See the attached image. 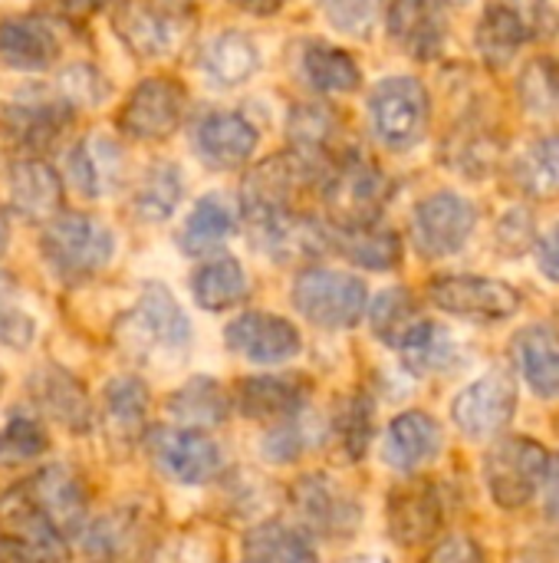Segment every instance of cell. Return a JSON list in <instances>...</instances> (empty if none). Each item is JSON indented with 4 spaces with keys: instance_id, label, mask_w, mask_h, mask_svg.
Wrapping results in <instances>:
<instances>
[{
    "instance_id": "cell-18",
    "label": "cell",
    "mask_w": 559,
    "mask_h": 563,
    "mask_svg": "<svg viewBox=\"0 0 559 563\" xmlns=\"http://www.w3.org/2000/svg\"><path fill=\"white\" fill-rule=\"evenodd\" d=\"M385 26L402 53L415 59H435L448 40L445 0H392L385 10Z\"/></svg>"
},
{
    "instance_id": "cell-41",
    "label": "cell",
    "mask_w": 559,
    "mask_h": 563,
    "mask_svg": "<svg viewBox=\"0 0 559 563\" xmlns=\"http://www.w3.org/2000/svg\"><path fill=\"white\" fill-rule=\"evenodd\" d=\"M372 426H376V406L366 393H353L333 419V432L339 439V449L349 462H362L372 442Z\"/></svg>"
},
{
    "instance_id": "cell-25",
    "label": "cell",
    "mask_w": 559,
    "mask_h": 563,
    "mask_svg": "<svg viewBox=\"0 0 559 563\" xmlns=\"http://www.w3.org/2000/svg\"><path fill=\"white\" fill-rule=\"evenodd\" d=\"M329 251L366 271H392L402 261V238L379 221L369 224H326Z\"/></svg>"
},
{
    "instance_id": "cell-15",
    "label": "cell",
    "mask_w": 559,
    "mask_h": 563,
    "mask_svg": "<svg viewBox=\"0 0 559 563\" xmlns=\"http://www.w3.org/2000/svg\"><path fill=\"white\" fill-rule=\"evenodd\" d=\"M224 343L234 356H244L257 366H280L303 350V336L287 317L260 310L234 317L224 330Z\"/></svg>"
},
{
    "instance_id": "cell-22",
    "label": "cell",
    "mask_w": 559,
    "mask_h": 563,
    "mask_svg": "<svg viewBox=\"0 0 559 563\" xmlns=\"http://www.w3.org/2000/svg\"><path fill=\"white\" fill-rule=\"evenodd\" d=\"M72 115H76L72 106L63 102L59 96L16 99V102H7L0 112L10 139L26 152H46L49 145H56L63 132L72 125Z\"/></svg>"
},
{
    "instance_id": "cell-4",
    "label": "cell",
    "mask_w": 559,
    "mask_h": 563,
    "mask_svg": "<svg viewBox=\"0 0 559 563\" xmlns=\"http://www.w3.org/2000/svg\"><path fill=\"white\" fill-rule=\"evenodd\" d=\"M290 300L300 317L323 330H353L369 307V287L346 271L306 267L297 274Z\"/></svg>"
},
{
    "instance_id": "cell-42",
    "label": "cell",
    "mask_w": 559,
    "mask_h": 563,
    "mask_svg": "<svg viewBox=\"0 0 559 563\" xmlns=\"http://www.w3.org/2000/svg\"><path fill=\"white\" fill-rule=\"evenodd\" d=\"M46 452H49V435L36 416H13L0 429V468L36 462Z\"/></svg>"
},
{
    "instance_id": "cell-21",
    "label": "cell",
    "mask_w": 559,
    "mask_h": 563,
    "mask_svg": "<svg viewBox=\"0 0 559 563\" xmlns=\"http://www.w3.org/2000/svg\"><path fill=\"white\" fill-rule=\"evenodd\" d=\"M66 172L82 198H105L125 181V152L112 135L89 132L72 145Z\"/></svg>"
},
{
    "instance_id": "cell-35",
    "label": "cell",
    "mask_w": 559,
    "mask_h": 563,
    "mask_svg": "<svg viewBox=\"0 0 559 563\" xmlns=\"http://www.w3.org/2000/svg\"><path fill=\"white\" fill-rule=\"evenodd\" d=\"M181 195H185V175L175 162H155L135 195H132V214L145 224H158V221H168L175 214V208L181 205Z\"/></svg>"
},
{
    "instance_id": "cell-11",
    "label": "cell",
    "mask_w": 559,
    "mask_h": 563,
    "mask_svg": "<svg viewBox=\"0 0 559 563\" xmlns=\"http://www.w3.org/2000/svg\"><path fill=\"white\" fill-rule=\"evenodd\" d=\"M188 109V89L171 79V76H148L142 79L122 112H119V129L128 139H142V142H155V139H168Z\"/></svg>"
},
{
    "instance_id": "cell-51",
    "label": "cell",
    "mask_w": 559,
    "mask_h": 563,
    "mask_svg": "<svg viewBox=\"0 0 559 563\" xmlns=\"http://www.w3.org/2000/svg\"><path fill=\"white\" fill-rule=\"evenodd\" d=\"M231 3L244 13H254V16H273L277 10H283L287 0H231Z\"/></svg>"
},
{
    "instance_id": "cell-50",
    "label": "cell",
    "mask_w": 559,
    "mask_h": 563,
    "mask_svg": "<svg viewBox=\"0 0 559 563\" xmlns=\"http://www.w3.org/2000/svg\"><path fill=\"white\" fill-rule=\"evenodd\" d=\"M102 7H105V0H59V10L72 20H86Z\"/></svg>"
},
{
    "instance_id": "cell-26",
    "label": "cell",
    "mask_w": 559,
    "mask_h": 563,
    "mask_svg": "<svg viewBox=\"0 0 559 563\" xmlns=\"http://www.w3.org/2000/svg\"><path fill=\"white\" fill-rule=\"evenodd\" d=\"M10 205L26 221H53L63 211V181L43 158H23L10 168Z\"/></svg>"
},
{
    "instance_id": "cell-52",
    "label": "cell",
    "mask_w": 559,
    "mask_h": 563,
    "mask_svg": "<svg viewBox=\"0 0 559 563\" xmlns=\"http://www.w3.org/2000/svg\"><path fill=\"white\" fill-rule=\"evenodd\" d=\"M7 247V218H3V211H0V251Z\"/></svg>"
},
{
    "instance_id": "cell-33",
    "label": "cell",
    "mask_w": 559,
    "mask_h": 563,
    "mask_svg": "<svg viewBox=\"0 0 559 563\" xmlns=\"http://www.w3.org/2000/svg\"><path fill=\"white\" fill-rule=\"evenodd\" d=\"M474 40H478V53L484 56V63L491 69H504L517 56V49L530 40V30L514 7L494 3L484 10Z\"/></svg>"
},
{
    "instance_id": "cell-38",
    "label": "cell",
    "mask_w": 559,
    "mask_h": 563,
    "mask_svg": "<svg viewBox=\"0 0 559 563\" xmlns=\"http://www.w3.org/2000/svg\"><path fill=\"white\" fill-rule=\"evenodd\" d=\"M300 69H303V79H306L313 89L333 92V96L359 89V79H362L359 63H356L346 49L329 46V43H310L306 53H303Z\"/></svg>"
},
{
    "instance_id": "cell-7",
    "label": "cell",
    "mask_w": 559,
    "mask_h": 563,
    "mask_svg": "<svg viewBox=\"0 0 559 563\" xmlns=\"http://www.w3.org/2000/svg\"><path fill=\"white\" fill-rule=\"evenodd\" d=\"M290 508L310 534L326 541H343L362 525L359 498L326 472L300 475L290 485Z\"/></svg>"
},
{
    "instance_id": "cell-30",
    "label": "cell",
    "mask_w": 559,
    "mask_h": 563,
    "mask_svg": "<svg viewBox=\"0 0 559 563\" xmlns=\"http://www.w3.org/2000/svg\"><path fill=\"white\" fill-rule=\"evenodd\" d=\"M168 412L185 429H214L231 416V396L211 376H194L168 396Z\"/></svg>"
},
{
    "instance_id": "cell-10",
    "label": "cell",
    "mask_w": 559,
    "mask_h": 563,
    "mask_svg": "<svg viewBox=\"0 0 559 563\" xmlns=\"http://www.w3.org/2000/svg\"><path fill=\"white\" fill-rule=\"evenodd\" d=\"M145 449L158 472L181 485H208L221 472V445L201 429L158 426L145 435Z\"/></svg>"
},
{
    "instance_id": "cell-6",
    "label": "cell",
    "mask_w": 559,
    "mask_h": 563,
    "mask_svg": "<svg viewBox=\"0 0 559 563\" xmlns=\"http://www.w3.org/2000/svg\"><path fill=\"white\" fill-rule=\"evenodd\" d=\"M432 119L428 89L415 76H389L369 96V122L376 139L392 152L415 148Z\"/></svg>"
},
{
    "instance_id": "cell-32",
    "label": "cell",
    "mask_w": 559,
    "mask_h": 563,
    "mask_svg": "<svg viewBox=\"0 0 559 563\" xmlns=\"http://www.w3.org/2000/svg\"><path fill=\"white\" fill-rule=\"evenodd\" d=\"M191 297L201 310H231L247 300V271L234 257H211L194 271Z\"/></svg>"
},
{
    "instance_id": "cell-2",
    "label": "cell",
    "mask_w": 559,
    "mask_h": 563,
    "mask_svg": "<svg viewBox=\"0 0 559 563\" xmlns=\"http://www.w3.org/2000/svg\"><path fill=\"white\" fill-rule=\"evenodd\" d=\"M43 257L49 271L66 284H82L99 274L115 254V234L92 214H56L43 228Z\"/></svg>"
},
{
    "instance_id": "cell-44",
    "label": "cell",
    "mask_w": 559,
    "mask_h": 563,
    "mask_svg": "<svg viewBox=\"0 0 559 563\" xmlns=\"http://www.w3.org/2000/svg\"><path fill=\"white\" fill-rule=\"evenodd\" d=\"M320 7L326 20L349 36H369L382 13V0H320Z\"/></svg>"
},
{
    "instance_id": "cell-46",
    "label": "cell",
    "mask_w": 559,
    "mask_h": 563,
    "mask_svg": "<svg viewBox=\"0 0 559 563\" xmlns=\"http://www.w3.org/2000/svg\"><path fill=\"white\" fill-rule=\"evenodd\" d=\"M303 449H306V435H303V429L297 426V419L280 422V426H277L273 432H267L264 442H260V455H264L267 462H273V465H290V462H297V459L303 455Z\"/></svg>"
},
{
    "instance_id": "cell-49",
    "label": "cell",
    "mask_w": 559,
    "mask_h": 563,
    "mask_svg": "<svg viewBox=\"0 0 559 563\" xmlns=\"http://www.w3.org/2000/svg\"><path fill=\"white\" fill-rule=\"evenodd\" d=\"M544 505H547V518L559 525V459L550 462L547 478H544Z\"/></svg>"
},
{
    "instance_id": "cell-19",
    "label": "cell",
    "mask_w": 559,
    "mask_h": 563,
    "mask_svg": "<svg viewBox=\"0 0 559 563\" xmlns=\"http://www.w3.org/2000/svg\"><path fill=\"white\" fill-rule=\"evenodd\" d=\"M385 521H389L392 541L402 548H418V544L435 541L445 521V505H441L438 488L432 482H412V485L395 488L389 495Z\"/></svg>"
},
{
    "instance_id": "cell-14",
    "label": "cell",
    "mask_w": 559,
    "mask_h": 563,
    "mask_svg": "<svg viewBox=\"0 0 559 563\" xmlns=\"http://www.w3.org/2000/svg\"><path fill=\"white\" fill-rule=\"evenodd\" d=\"M428 297L438 310L465 317V320H507L521 310V294L494 277H474V274H448L435 277L428 284Z\"/></svg>"
},
{
    "instance_id": "cell-24",
    "label": "cell",
    "mask_w": 559,
    "mask_h": 563,
    "mask_svg": "<svg viewBox=\"0 0 559 563\" xmlns=\"http://www.w3.org/2000/svg\"><path fill=\"white\" fill-rule=\"evenodd\" d=\"M438 452H441V426L428 412L409 409L389 422L382 455L395 472L412 475V472L425 468L428 462H435Z\"/></svg>"
},
{
    "instance_id": "cell-13",
    "label": "cell",
    "mask_w": 559,
    "mask_h": 563,
    "mask_svg": "<svg viewBox=\"0 0 559 563\" xmlns=\"http://www.w3.org/2000/svg\"><path fill=\"white\" fill-rule=\"evenodd\" d=\"M478 224V211L468 198L455 191H435L418 201L412 214V241L425 257H451L458 254Z\"/></svg>"
},
{
    "instance_id": "cell-36",
    "label": "cell",
    "mask_w": 559,
    "mask_h": 563,
    "mask_svg": "<svg viewBox=\"0 0 559 563\" xmlns=\"http://www.w3.org/2000/svg\"><path fill=\"white\" fill-rule=\"evenodd\" d=\"M366 310H369L372 333H376L385 346H392V350H402V346L415 336V330L425 323V317H422V310H418V300H415L405 287H389V290H382V294L372 300V307H366Z\"/></svg>"
},
{
    "instance_id": "cell-9",
    "label": "cell",
    "mask_w": 559,
    "mask_h": 563,
    "mask_svg": "<svg viewBox=\"0 0 559 563\" xmlns=\"http://www.w3.org/2000/svg\"><path fill=\"white\" fill-rule=\"evenodd\" d=\"M389 198V178L362 162V158H343L329 175L323 178V201L329 208L333 224H369L379 218V208Z\"/></svg>"
},
{
    "instance_id": "cell-28",
    "label": "cell",
    "mask_w": 559,
    "mask_h": 563,
    "mask_svg": "<svg viewBox=\"0 0 559 563\" xmlns=\"http://www.w3.org/2000/svg\"><path fill=\"white\" fill-rule=\"evenodd\" d=\"M514 360L524 376V383L540 399L559 396V333L554 327H524L514 336Z\"/></svg>"
},
{
    "instance_id": "cell-39",
    "label": "cell",
    "mask_w": 559,
    "mask_h": 563,
    "mask_svg": "<svg viewBox=\"0 0 559 563\" xmlns=\"http://www.w3.org/2000/svg\"><path fill=\"white\" fill-rule=\"evenodd\" d=\"M514 178L530 198H557L559 195V135H544L514 165Z\"/></svg>"
},
{
    "instance_id": "cell-23",
    "label": "cell",
    "mask_w": 559,
    "mask_h": 563,
    "mask_svg": "<svg viewBox=\"0 0 559 563\" xmlns=\"http://www.w3.org/2000/svg\"><path fill=\"white\" fill-rule=\"evenodd\" d=\"M30 399L49 419H56L69 432H86L92 426V406L86 386L63 366H40L26 379Z\"/></svg>"
},
{
    "instance_id": "cell-16",
    "label": "cell",
    "mask_w": 559,
    "mask_h": 563,
    "mask_svg": "<svg viewBox=\"0 0 559 563\" xmlns=\"http://www.w3.org/2000/svg\"><path fill=\"white\" fill-rule=\"evenodd\" d=\"M20 495L40 511L46 515L63 538H76L86 528V511H89V495L86 485L66 468V465H46L40 468L23 488Z\"/></svg>"
},
{
    "instance_id": "cell-27",
    "label": "cell",
    "mask_w": 559,
    "mask_h": 563,
    "mask_svg": "<svg viewBox=\"0 0 559 563\" xmlns=\"http://www.w3.org/2000/svg\"><path fill=\"white\" fill-rule=\"evenodd\" d=\"M59 40L46 20L36 16H10L0 20V63L23 73H40L56 63Z\"/></svg>"
},
{
    "instance_id": "cell-40",
    "label": "cell",
    "mask_w": 559,
    "mask_h": 563,
    "mask_svg": "<svg viewBox=\"0 0 559 563\" xmlns=\"http://www.w3.org/2000/svg\"><path fill=\"white\" fill-rule=\"evenodd\" d=\"M517 99L524 112L537 119L559 115V63L550 56H537L524 66L517 79Z\"/></svg>"
},
{
    "instance_id": "cell-54",
    "label": "cell",
    "mask_w": 559,
    "mask_h": 563,
    "mask_svg": "<svg viewBox=\"0 0 559 563\" xmlns=\"http://www.w3.org/2000/svg\"><path fill=\"white\" fill-rule=\"evenodd\" d=\"M0 393H3V369H0Z\"/></svg>"
},
{
    "instance_id": "cell-53",
    "label": "cell",
    "mask_w": 559,
    "mask_h": 563,
    "mask_svg": "<svg viewBox=\"0 0 559 563\" xmlns=\"http://www.w3.org/2000/svg\"><path fill=\"white\" fill-rule=\"evenodd\" d=\"M517 3H521V7H540L544 0H517Z\"/></svg>"
},
{
    "instance_id": "cell-3",
    "label": "cell",
    "mask_w": 559,
    "mask_h": 563,
    "mask_svg": "<svg viewBox=\"0 0 559 563\" xmlns=\"http://www.w3.org/2000/svg\"><path fill=\"white\" fill-rule=\"evenodd\" d=\"M191 0H119L112 10V26L119 40L145 59L171 56L191 33Z\"/></svg>"
},
{
    "instance_id": "cell-5",
    "label": "cell",
    "mask_w": 559,
    "mask_h": 563,
    "mask_svg": "<svg viewBox=\"0 0 559 563\" xmlns=\"http://www.w3.org/2000/svg\"><path fill=\"white\" fill-rule=\"evenodd\" d=\"M547 468H550V452L540 442L527 435H507L494 442L491 452L484 455V485L497 508L521 511L540 495Z\"/></svg>"
},
{
    "instance_id": "cell-17",
    "label": "cell",
    "mask_w": 559,
    "mask_h": 563,
    "mask_svg": "<svg viewBox=\"0 0 559 563\" xmlns=\"http://www.w3.org/2000/svg\"><path fill=\"white\" fill-rule=\"evenodd\" d=\"M313 396L306 376H247L234 389V406L244 419L254 422H290L297 419Z\"/></svg>"
},
{
    "instance_id": "cell-8",
    "label": "cell",
    "mask_w": 559,
    "mask_h": 563,
    "mask_svg": "<svg viewBox=\"0 0 559 563\" xmlns=\"http://www.w3.org/2000/svg\"><path fill=\"white\" fill-rule=\"evenodd\" d=\"M82 551L99 563H142L155 551V511L142 501L115 505L89 521L82 531Z\"/></svg>"
},
{
    "instance_id": "cell-47",
    "label": "cell",
    "mask_w": 559,
    "mask_h": 563,
    "mask_svg": "<svg viewBox=\"0 0 559 563\" xmlns=\"http://www.w3.org/2000/svg\"><path fill=\"white\" fill-rule=\"evenodd\" d=\"M422 563H484V558H481V548L474 538L458 534V538L441 541Z\"/></svg>"
},
{
    "instance_id": "cell-20",
    "label": "cell",
    "mask_w": 559,
    "mask_h": 563,
    "mask_svg": "<svg viewBox=\"0 0 559 563\" xmlns=\"http://www.w3.org/2000/svg\"><path fill=\"white\" fill-rule=\"evenodd\" d=\"M257 145H260V132L244 112H224L221 109V112L204 115L194 129L198 158L217 172L241 168L257 152Z\"/></svg>"
},
{
    "instance_id": "cell-31",
    "label": "cell",
    "mask_w": 559,
    "mask_h": 563,
    "mask_svg": "<svg viewBox=\"0 0 559 563\" xmlns=\"http://www.w3.org/2000/svg\"><path fill=\"white\" fill-rule=\"evenodd\" d=\"M148 416V389L135 376H115L102 393V419L105 432L115 442H135L145 429Z\"/></svg>"
},
{
    "instance_id": "cell-37",
    "label": "cell",
    "mask_w": 559,
    "mask_h": 563,
    "mask_svg": "<svg viewBox=\"0 0 559 563\" xmlns=\"http://www.w3.org/2000/svg\"><path fill=\"white\" fill-rule=\"evenodd\" d=\"M244 551H247V563H320L316 548L306 541V534L280 521L257 525L247 534Z\"/></svg>"
},
{
    "instance_id": "cell-29",
    "label": "cell",
    "mask_w": 559,
    "mask_h": 563,
    "mask_svg": "<svg viewBox=\"0 0 559 563\" xmlns=\"http://www.w3.org/2000/svg\"><path fill=\"white\" fill-rule=\"evenodd\" d=\"M260 66L257 43L241 30H224L211 36L201 49V73L217 89H234L247 82Z\"/></svg>"
},
{
    "instance_id": "cell-12",
    "label": "cell",
    "mask_w": 559,
    "mask_h": 563,
    "mask_svg": "<svg viewBox=\"0 0 559 563\" xmlns=\"http://www.w3.org/2000/svg\"><path fill=\"white\" fill-rule=\"evenodd\" d=\"M517 402H521L517 379L511 373L494 369L455 396L451 419L468 439H494L511 426Z\"/></svg>"
},
{
    "instance_id": "cell-1",
    "label": "cell",
    "mask_w": 559,
    "mask_h": 563,
    "mask_svg": "<svg viewBox=\"0 0 559 563\" xmlns=\"http://www.w3.org/2000/svg\"><path fill=\"white\" fill-rule=\"evenodd\" d=\"M115 340L145 363H175L191 346V320L165 284H145L135 307L115 323Z\"/></svg>"
},
{
    "instance_id": "cell-45",
    "label": "cell",
    "mask_w": 559,
    "mask_h": 563,
    "mask_svg": "<svg viewBox=\"0 0 559 563\" xmlns=\"http://www.w3.org/2000/svg\"><path fill=\"white\" fill-rule=\"evenodd\" d=\"M36 336V323L26 310L16 307V300L0 287V343L10 350H26Z\"/></svg>"
},
{
    "instance_id": "cell-43",
    "label": "cell",
    "mask_w": 559,
    "mask_h": 563,
    "mask_svg": "<svg viewBox=\"0 0 559 563\" xmlns=\"http://www.w3.org/2000/svg\"><path fill=\"white\" fill-rule=\"evenodd\" d=\"M109 89H112L109 79L89 63H72L56 79V96L63 102H69L72 109L76 106H99L109 96Z\"/></svg>"
},
{
    "instance_id": "cell-34",
    "label": "cell",
    "mask_w": 559,
    "mask_h": 563,
    "mask_svg": "<svg viewBox=\"0 0 559 563\" xmlns=\"http://www.w3.org/2000/svg\"><path fill=\"white\" fill-rule=\"evenodd\" d=\"M234 228H237V218L224 205V198L208 195V198H201L191 208V214H188V221H185V228L178 234V247L185 254H191V257L214 254L217 247L227 244V238L234 234Z\"/></svg>"
},
{
    "instance_id": "cell-48",
    "label": "cell",
    "mask_w": 559,
    "mask_h": 563,
    "mask_svg": "<svg viewBox=\"0 0 559 563\" xmlns=\"http://www.w3.org/2000/svg\"><path fill=\"white\" fill-rule=\"evenodd\" d=\"M537 267H540L544 277H550L554 284H559V224L540 238V244H537Z\"/></svg>"
}]
</instances>
